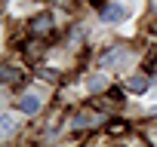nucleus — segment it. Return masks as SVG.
Listing matches in <instances>:
<instances>
[{
  "mask_svg": "<svg viewBox=\"0 0 157 147\" xmlns=\"http://www.w3.org/2000/svg\"><path fill=\"white\" fill-rule=\"evenodd\" d=\"M13 132H16V120H13V113H3V135L10 138Z\"/></svg>",
  "mask_w": 157,
  "mask_h": 147,
  "instance_id": "obj_9",
  "label": "nucleus"
},
{
  "mask_svg": "<svg viewBox=\"0 0 157 147\" xmlns=\"http://www.w3.org/2000/svg\"><path fill=\"white\" fill-rule=\"evenodd\" d=\"M52 28H56V22H52V16H49V13H43V16H34V19H31V25H28V31H31L34 37L52 34Z\"/></svg>",
  "mask_w": 157,
  "mask_h": 147,
  "instance_id": "obj_4",
  "label": "nucleus"
},
{
  "mask_svg": "<svg viewBox=\"0 0 157 147\" xmlns=\"http://www.w3.org/2000/svg\"><path fill=\"white\" fill-rule=\"evenodd\" d=\"M148 34H151V37H157V22H154V25L148 28Z\"/></svg>",
  "mask_w": 157,
  "mask_h": 147,
  "instance_id": "obj_13",
  "label": "nucleus"
},
{
  "mask_svg": "<svg viewBox=\"0 0 157 147\" xmlns=\"http://www.w3.org/2000/svg\"><path fill=\"white\" fill-rule=\"evenodd\" d=\"M123 89H126V92H145V95H148V89H151V77H148V74L129 77V80L123 83Z\"/></svg>",
  "mask_w": 157,
  "mask_h": 147,
  "instance_id": "obj_6",
  "label": "nucleus"
},
{
  "mask_svg": "<svg viewBox=\"0 0 157 147\" xmlns=\"http://www.w3.org/2000/svg\"><path fill=\"white\" fill-rule=\"evenodd\" d=\"M40 80H46V83H56V80H59V74H56V70H40Z\"/></svg>",
  "mask_w": 157,
  "mask_h": 147,
  "instance_id": "obj_10",
  "label": "nucleus"
},
{
  "mask_svg": "<svg viewBox=\"0 0 157 147\" xmlns=\"http://www.w3.org/2000/svg\"><path fill=\"white\" fill-rule=\"evenodd\" d=\"M86 86H90V92H102V89L108 86V80L102 77V74H96V77H90V83H86Z\"/></svg>",
  "mask_w": 157,
  "mask_h": 147,
  "instance_id": "obj_8",
  "label": "nucleus"
},
{
  "mask_svg": "<svg viewBox=\"0 0 157 147\" xmlns=\"http://www.w3.org/2000/svg\"><path fill=\"white\" fill-rule=\"evenodd\" d=\"M126 16H129V9H126L123 3H111V6H105V9H102V22H108V25L123 22Z\"/></svg>",
  "mask_w": 157,
  "mask_h": 147,
  "instance_id": "obj_5",
  "label": "nucleus"
},
{
  "mask_svg": "<svg viewBox=\"0 0 157 147\" xmlns=\"http://www.w3.org/2000/svg\"><path fill=\"white\" fill-rule=\"evenodd\" d=\"M16 104H19V110H22L25 117H34V113H40V107H43L40 95H34V92H22Z\"/></svg>",
  "mask_w": 157,
  "mask_h": 147,
  "instance_id": "obj_3",
  "label": "nucleus"
},
{
  "mask_svg": "<svg viewBox=\"0 0 157 147\" xmlns=\"http://www.w3.org/2000/svg\"><path fill=\"white\" fill-rule=\"evenodd\" d=\"M126 58H129V52H126L123 46H114L111 52H105V55L99 58V67H102V70H108V67H120Z\"/></svg>",
  "mask_w": 157,
  "mask_h": 147,
  "instance_id": "obj_2",
  "label": "nucleus"
},
{
  "mask_svg": "<svg viewBox=\"0 0 157 147\" xmlns=\"http://www.w3.org/2000/svg\"><path fill=\"white\" fill-rule=\"evenodd\" d=\"M108 132L111 135H123L126 132V123H114V126H108Z\"/></svg>",
  "mask_w": 157,
  "mask_h": 147,
  "instance_id": "obj_11",
  "label": "nucleus"
},
{
  "mask_svg": "<svg viewBox=\"0 0 157 147\" xmlns=\"http://www.w3.org/2000/svg\"><path fill=\"white\" fill-rule=\"evenodd\" d=\"M145 138H151V141L157 144V129H154V126H148V129H145Z\"/></svg>",
  "mask_w": 157,
  "mask_h": 147,
  "instance_id": "obj_12",
  "label": "nucleus"
},
{
  "mask_svg": "<svg viewBox=\"0 0 157 147\" xmlns=\"http://www.w3.org/2000/svg\"><path fill=\"white\" fill-rule=\"evenodd\" d=\"M22 52H25V58H31V61H37V58L43 55V40H40V37H34V40H28V43L22 46Z\"/></svg>",
  "mask_w": 157,
  "mask_h": 147,
  "instance_id": "obj_7",
  "label": "nucleus"
},
{
  "mask_svg": "<svg viewBox=\"0 0 157 147\" xmlns=\"http://www.w3.org/2000/svg\"><path fill=\"white\" fill-rule=\"evenodd\" d=\"M154 6H157V0H154Z\"/></svg>",
  "mask_w": 157,
  "mask_h": 147,
  "instance_id": "obj_14",
  "label": "nucleus"
},
{
  "mask_svg": "<svg viewBox=\"0 0 157 147\" xmlns=\"http://www.w3.org/2000/svg\"><path fill=\"white\" fill-rule=\"evenodd\" d=\"M102 120H105L102 110H77V113L71 117V126H74V129H90V126H99Z\"/></svg>",
  "mask_w": 157,
  "mask_h": 147,
  "instance_id": "obj_1",
  "label": "nucleus"
}]
</instances>
